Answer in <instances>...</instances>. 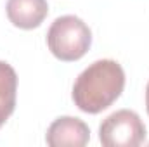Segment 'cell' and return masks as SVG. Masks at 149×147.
Returning a JSON list of instances; mask_svg holds the SVG:
<instances>
[{
    "mask_svg": "<svg viewBox=\"0 0 149 147\" xmlns=\"http://www.w3.org/2000/svg\"><path fill=\"white\" fill-rule=\"evenodd\" d=\"M125 88V71L113 61L102 59L92 62L78 74L73 85L74 106L83 112L97 114L108 109Z\"/></svg>",
    "mask_w": 149,
    "mask_h": 147,
    "instance_id": "cell-1",
    "label": "cell"
},
{
    "mask_svg": "<svg viewBox=\"0 0 149 147\" xmlns=\"http://www.w3.org/2000/svg\"><path fill=\"white\" fill-rule=\"evenodd\" d=\"M92 43V33L88 26L76 16H61L57 17L49 31L47 45L54 57L64 62H73L81 59Z\"/></svg>",
    "mask_w": 149,
    "mask_h": 147,
    "instance_id": "cell-2",
    "label": "cell"
},
{
    "mask_svg": "<svg viewBox=\"0 0 149 147\" xmlns=\"http://www.w3.org/2000/svg\"><path fill=\"white\" fill-rule=\"evenodd\" d=\"M146 139V126L137 112L121 109L109 114L99 126V140L104 147H137Z\"/></svg>",
    "mask_w": 149,
    "mask_h": 147,
    "instance_id": "cell-3",
    "label": "cell"
},
{
    "mask_svg": "<svg viewBox=\"0 0 149 147\" xmlns=\"http://www.w3.org/2000/svg\"><path fill=\"white\" fill-rule=\"evenodd\" d=\"M90 130L88 126L73 116L57 118L47 130V144L50 147H83L88 144Z\"/></svg>",
    "mask_w": 149,
    "mask_h": 147,
    "instance_id": "cell-4",
    "label": "cell"
},
{
    "mask_svg": "<svg viewBox=\"0 0 149 147\" xmlns=\"http://www.w3.org/2000/svg\"><path fill=\"white\" fill-rule=\"evenodd\" d=\"M9 21L21 30L38 28L49 14L47 0H7L5 5Z\"/></svg>",
    "mask_w": 149,
    "mask_h": 147,
    "instance_id": "cell-5",
    "label": "cell"
},
{
    "mask_svg": "<svg viewBox=\"0 0 149 147\" xmlns=\"http://www.w3.org/2000/svg\"><path fill=\"white\" fill-rule=\"evenodd\" d=\"M16 92H17V74L10 64L0 61V128L14 112Z\"/></svg>",
    "mask_w": 149,
    "mask_h": 147,
    "instance_id": "cell-6",
    "label": "cell"
},
{
    "mask_svg": "<svg viewBox=\"0 0 149 147\" xmlns=\"http://www.w3.org/2000/svg\"><path fill=\"white\" fill-rule=\"evenodd\" d=\"M146 107H148V114H149V83L146 87Z\"/></svg>",
    "mask_w": 149,
    "mask_h": 147,
    "instance_id": "cell-7",
    "label": "cell"
}]
</instances>
